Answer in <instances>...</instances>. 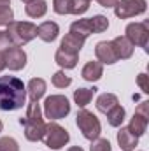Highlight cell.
Wrapping results in <instances>:
<instances>
[{
	"label": "cell",
	"instance_id": "6da1fadb",
	"mask_svg": "<svg viewBox=\"0 0 149 151\" xmlns=\"http://www.w3.org/2000/svg\"><path fill=\"white\" fill-rule=\"evenodd\" d=\"M27 86L14 76H0V111H16L25 106Z\"/></svg>",
	"mask_w": 149,
	"mask_h": 151
},
{
	"label": "cell",
	"instance_id": "7a4b0ae2",
	"mask_svg": "<svg viewBox=\"0 0 149 151\" xmlns=\"http://www.w3.org/2000/svg\"><path fill=\"white\" fill-rule=\"evenodd\" d=\"M19 123L25 127V137L30 142L42 141L44 132H46V123H44V118H42V113H40L39 102L30 100V104L27 107V114H25V118L19 119Z\"/></svg>",
	"mask_w": 149,
	"mask_h": 151
},
{
	"label": "cell",
	"instance_id": "3957f363",
	"mask_svg": "<svg viewBox=\"0 0 149 151\" xmlns=\"http://www.w3.org/2000/svg\"><path fill=\"white\" fill-rule=\"evenodd\" d=\"M7 35L11 39L12 46H25L30 40L37 37V25L30 21H11L7 25Z\"/></svg>",
	"mask_w": 149,
	"mask_h": 151
},
{
	"label": "cell",
	"instance_id": "277c9868",
	"mask_svg": "<svg viewBox=\"0 0 149 151\" xmlns=\"http://www.w3.org/2000/svg\"><path fill=\"white\" fill-rule=\"evenodd\" d=\"M75 121H77V127H79V130H81V134H82L84 139L93 141V139L100 137L102 125H100L98 118L91 113V111H88V109L82 107L77 113V116H75Z\"/></svg>",
	"mask_w": 149,
	"mask_h": 151
},
{
	"label": "cell",
	"instance_id": "5b68a950",
	"mask_svg": "<svg viewBox=\"0 0 149 151\" xmlns=\"http://www.w3.org/2000/svg\"><path fill=\"white\" fill-rule=\"evenodd\" d=\"M42 141L51 150H62L70 141V135L62 125H58L54 121H49V123H46V132H44Z\"/></svg>",
	"mask_w": 149,
	"mask_h": 151
},
{
	"label": "cell",
	"instance_id": "8992f818",
	"mask_svg": "<svg viewBox=\"0 0 149 151\" xmlns=\"http://www.w3.org/2000/svg\"><path fill=\"white\" fill-rule=\"evenodd\" d=\"M70 113V102L63 95H51L44 102V114L49 118V121L62 119Z\"/></svg>",
	"mask_w": 149,
	"mask_h": 151
},
{
	"label": "cell",
	"instance_id": "52a82bcc",
	"mask_svg": "<svg viewBox=\"0 0 149 151\" xmlns=\"http://www.w3.org/2000/svg\"><path fill=\"white\" fill-rule=\"evenodd\" d=\"M146 9H148L146 0H117V4L114 5V14L119 19H128V18L144 14Z\"/></svg>",
	"mask_w": 149,
	"mask_h": 151
},
{
	"label": "cell",
	"instance_id": "ba28073f",
	"mask_svg": "<svg viewBox=\"0 0 149 151\" xmlns=\"http://www.w3.org/2000/svg\"><path fill=\"white\" fill-rule=\"evenodd\" d=\"M125 34H126L125 37L133 44V47L139 46V47H144V49L148 51V44H149V27H148V23H140V21L130 23V25L126 27Z\"/></svg>",
	"mask_w": 149,
	"mask_h": 151
},
{
	"label": "cell",
	"instance_id": "9c48e42d",
	"mask_svg": "<svg viewBox=\"0 0 149 151\" xmlns=\"http://www.w3.org/2000/svg\"><path fill=\"white\" fill-rule=\"evenodd\" d=\"M2 55H4V60H5V67H9V70H21V69H25V65H27V53L19 46H11Z\"/></svg>",
	"mask_w": 149,
	"mask_h": 151
},
{
	"label": "cell",
	"instance_id": "30bf717a",
	"mask_svg": "<svg viewBox=\"0 0 149 151\" xmlns=\"http://www.w3.org/2000/svg\"><path fill=\"white\" fill-rule=\"evenodd\" d=\"M95 56L100 63H105V65H112L117 62V56L114 53V47H112L111 40H102L95 46Z\"/></svg>",
	"mask_w": 149,
	"mask_h": 151
},
{
	"label": "cell",
	"instance_id": "8fae6325",
	"mask_svg": "<svg viewBox=\"0 0 149 151\" xmlns=\"http://www.w3.org/2000/svg\"><path fill=\"white\" fill-rule=\"evenodd\" d=\"M111 42H112V47H114V53H116L117 60H128V58H132V55H133V44L125 35H119V37H116Z\"/></svg>",
	"mask_w": 149,
	"mask_h": 151
},
{
	"label": "cell",
	"instance_id": "7c38bea8",
	"mask_svg": "<svg viewBox=\"0 0 149 151\" xmlns=\"http://www.w3.org/2000/svg\"><path fill=\"white\" fill-rule=\"evenodd\" d=\"M84 40H86V39H82L81 35L69 32V34L63 37V40H62L60 49H63V51H67V53H72V55H79V51H81L82 46H84Z\"/></svg>",
	"mask_w": 149,
	"mask_h": 151
},
{
	"label": "cell",
	"instance_id": "4fadbf2b",
	"mask_svg": "<svg viewBox=\"0 0 149 151\" xmlns=\"http://www.w3.org/2000/svg\"><path fill=\"white\" fill-rule=\"evenodd\" d=\"M60 34V27L54 21H44L37 27V37L44 42H53L58 39Z\"/></svg>",
	"mask_w": 149,
	"mask_h": 151
},
{
	"label": "cell",
	"instance_id": "5bb4252c",
	"mask_svg": "<svg viewBox=\"0 0 149 151\" xmlns=\"http://www.w3.org/2000/svg\"><path fill=\"white\" fill-rule=\"evenodd\" d=\"M117 144L123 151H133L135 146L139 144V137H135L128 130V127H121L117 132Z\"/></svg>",
	"mask_w": 149,
	"mask_h": 151
},
{
	"label": "cell",
	"instance_id": "9a60e30c",
	"mask_svg": "<svg viewBox=\"0 0 149 151\" xmlns=\"http://www.w3.org/2000/svg\"><path fill=\"white\" fill-rule=\"evenodd\" d=\"M46 88H47V84H46V81H44L42 77H34V79H30L28 84H27V91H28L30 100L39 102V100L44 97Z\"/></svg>",
	"mask_w": 149,
	"mask_h": 151
},
{
	"label": "cell",
	"instance_id": "2e32d148",
	"mask_svg": "<svg viewBox=\"0 0 149 151\" xmlns=\"http://www.w3.org/2000/svg\"><path fill=\"white\" fill-rule=\"evenodd\" d=\"M81 76H82V79H86V81H98L102 76H104V65L100 63V62H88L84 67H82V70H81Z\"/></svg>",
	"mask_w": 149,
	"mask_h": 151
},
{
	"label": "cell",
	"instance_id": "e0dca14e",
	"mask_svg": "<svg viewBox=\"0 0 149 151\" xmlns=\"http://www.w3.org/2000/svg\"><path fill=\"white\" fill-rule=\"evenodd\" d=\"M148 123H149V118H144L140 114H133V118L130 119V125H128V130L135 135V137H140L146 134L148 130Z\"/></svg>",
	"mask_w": 149,
	"mask_h": 151
},
{
	"label": "cell",
	"instance_id": "ac0fdd59",
	"mask_svg": "<svg viewBox=\"0 0 149 151\" xmlns=\"http://www.w3.org/2000/svg\"><path fill=\"white\" fill-rule=\"evenodd\" d=\"M117 104H119V100H117V97H116L114 93H102V95L97 99V109L104 114H107L112 107H116Z\"/></svg>",
	"mask_w": 149,
	"mask_h": 151
},
{
	"label": "cell",
	"instance_id": "d6986e66",
	"mask_svg": "<svg viewBox=\"0 0 149 151\" xmlns=\"http://www.w3.org/2000/svg\"><path fill=\"white\" fill-rule=\"evenodd\" d=\"M77 56L79 55H72V53H67L63 49H58L56 55H54V62L62 69H74L75 65H77Z\"/></svg>",
	"mask_w": 149,
	"mask_h": 151
},
{
	"label": "cell",
	"instance_id": "ffe728a7",
	"mask_svg": "<svg viewBox=\"0 0 149 151\" xmlns=\"http://www.w3.org/2000/svg\"><path fill=\"white\" fill-rule=\"evenodd\" d=\"M95 93H97V88H77L74 91V102L82 109L91 102Z\"/></svg>",
	"mask_w": 149,
	"mask_h": 151
},
{
	"label": "cell",
	"instance_id": "44dd1931",
	"mask_svg": "<svg viewBox=\"0 0 149 151\" xmlns=\"http://www.w3.org/2000/svg\"><path fill=\"white\" fill-rule=\"evenodd\" d=\"M70 32H72V34H77V35H81L82 39L90 37V35L93 34V28H91V21H90V18L75 19L74 23L70 25Z\"/></svg>",
	"mask_w": 149,
	"mask_h": 151
},
{
	"label": "cell",
	"instance_id": "7402d4cb",
	"mask_svg": "<svg viewBox=\"0 0 149 151\" xmlns=\"http://www.w3.org/2000/svg\"><path fill=\"white\" fill-rule=\"evenodd\" d=\"M25 12H27L30 18H42V16L47 12V4H46L44 0H35V2H30V4H27Z\"/></svg>",
	"mask_w": 149,
	"mask_h": 151
},
{
	"label": "cell",
	"instance_id": "603a6c76",
	"mask_svg": "<svg viewBox=\"0 0 149 151\" xmlns=\"http://www.w3.org/2000/svg\"><path fill=\"white\" fill-rule=\"evenodd\" d=\"M11 21H14V11L11 9V2L0 0V27H7Z\"/></svg>",
	"mask_w": 149,
	"mask_h": 151
},
{
	"label": "cell",
	"instance_id": "cb8c5ba5",
	"mask_svg": "<svg viewBox=\"0 0 149 151\" xmlns=\"http://www.w3.org/2000/svg\"><path fill=\"white\" fill-rule=\"evenodd\" d=\"M125 107H121L119 104L116 106V107H112L111 111L107 113V121H109V125L111 127H121L123 125V121H125Z\"/></svg>",
	"mask_w": 149,
	"mask_h": 151
},
{
	"label": "cell",
	"instance_id": "d4e9b609",
	"mask_svg": "<svg viewBox=\"0 0 149 151\" xmlns=\"http://www.w3.org/2000/svg\"><path fill=\"white\" fill-rule=\"evenodd\" d=\"M90 21H91L93 34H102V32H105L109 28V19L105 16H102V14H97V16L90 18Z\"/></svg>",
	"mask_w": 149,
	"mask_h": 151
},
{
	"label": "cell",
	"instance_id": "484cf974",
	"mask_svg": "<svg viewBox=\"0 0 149 151\" xmlns=\"http://www.w3.org/2000/svg\"><path fill=\"white\" fill-rule=\"evenodd\" d=\"M72 4L74 0H53V11L56 14H72Z\"/></svg>",
	"mask_w": 149,
	"mask_h": 151
},
{
	"label": "cell",
	"instance_id": "4316f807",
	"mask_svg": "<svg viewBox=\"0 0 149 151\" xmlns=\"http://www.w3.org/2000/svg\"><path fill=\"white\" fill-rule=\"evenodd\" d=\"M51 83H53V86H56V88H67V86H70L72 79H70V76H67L63 70H58V72L53 74Z\"/></svg>",
	"mask_w": 149,
	"mask_h": 151
},
{
	"label": "cell",
	"instance_id": "83f0119b",
	"mask_svg": "<svg viewBox=\"0 0 149 151\" xmlns=\"http://www.w3.org/2000/svg\"><path fill=\"white\" fill-rule=\"evenodd\" d=\"M90 151H111V142L107 139H102V137H97L91 141V146Z\"/></svg>",
	"mask_w": 149,
	"mask_h": 151
},
{
	"label": "cell",
	"instance_id": "f1b7e54d",
	"mask_svg": "<svg viewBox=\"0 0 149 151\" xmlns=\"http://www.w3.org/2000/svg\"><path fill=\"white\" fill-rule=\"evenodd\" d=\"M0 151H19V146L12 137H0Z\"/></svg>",
	"mask_w": 149,
	"mask_h": 151
},
{
	"label": "cell",
	"instance_id": "f546056e",
	"mask_svg": "<svg viewBox=\"0 0 149 151\" xmlns=\"http://www.w3.org/2000/svg\"><path fill=\"white\" fill-rule=\"evenodd\" d=\"M88 9H90V2H86V0H74V4H72V14H75V16L84 14Z\"/></svg>",
	"mask_w": 149,
	"mask_h": 151
},
{
	"label": "cell",
	"instance_id": "4dcf8cb0",
	"mask_svg": "<svg viewBox=\"0 0 149 151\" xmlns=\"http://www.w3.org/2000/svg\"><path fill=\"white\" fill-rule=\"evenodd\" d=\"M11 46H12V42H11V39H9V35H7V32L0 30V53L7 51V49H9Z\"/></svg>",
	"mask_w": 149,
	"mask_h": 151
},
{
	"label": "cell",
	"instance_id": "1f68e13d",
	"mask_svg": "<svg viewBox=\"0 0 149 151\" xmlns=\"http://www.w3.org/2000/svg\"><path fill=\"white\" fill-rule=\"evenodd\" d=\"M137 84L140 86V90H142L144 93H149V77H148V74H139Z\"/></svg>",
	"mask_w": 149,
	"mask_h": 151
},
{
	"label": "cell",
	"instance_id": "d6a6232c",
	"mask_svg": "<svg viewBox=\"0 0 149 151\" xmlns=\"http://www.w3.org/2000/svg\"><path fill=\"white\" fill-rule=\"evenodd\" d=\"M135 114H140L144 118H149V102H140L135 109Z\"/></svg>",
	"mask_w": 149,
	"mask_h": 151
},
{
	"label": "cell",
	"instance_id": "836d02e7",
	"mask_svg": "<svg viewBox=\"0 0 149 151\" xmlns=\"http://www.w3.org/2000/svg\"><path fill=\"white\" fill-rule=\"evenodd\" d=\"M102 7H105V9H109V7H114L116 4H117V0H97Z\"/></svg>",
	"mask_w": 149,
	"mask_h": 151
},
{
	"label": "cell",
	"instance_id": "e575fe53",
	"mask_svg": "<svg viewBox=\"0 0 149 151\" xmlns=\"http://www.w3.org/2000/svg\"><path fill=\"white\" fill-rule=\"evenodd\" d=\"M4 69H5V60H4V55L0 53V72H2Z\"/></svg>",
	"mask_w": 149,
	"mask_h": 151
},
{
	"label": "cell",
	"instance_id": "d590c367",
	"mask_svg": "<svg viewBox=\"0 0 149 151\" xmlns=\"http://www.w3.org/2000/svg\"><path fill=\"white\" fill-rule=\"evenodd\" d=\"M67 151H84V150H82L81 146H72V148H69Z\"/></svg>",
	"mask_w": 149,
	"mask_h": 151
},
{
	"label": "cell",
	"instance_id": "8d00e7d4",
	"mask_svg": "<svg viewBox=\"0 0 149 151\" xmlns=\"http://www.w3.org/2000/svg\"><path fill=\"white\" fill-rule=\"evenodd\" d=\"M21 2H25V4H30V2H35V0H21Z\"/></svg>",
	"mask_w": 149,
	"mask_h": 151
},
{
	"label": "cell",
	"instance_id": "74e56055",
	"mask_svg": "<svg viewBox=\"0 0 149 151\" xmlns=\"http://www.w3.org/2000/svg\"><path fill=\"white\" fill-rule=\"evenodd\" d=\"M2 128H4V123H2V119H0V132H2Z\"/></svg>",
	"mask_w": 149,
	"mask_h": 151
},
{
	"label": "cell",
	"instance_id": "f35d334b",
	"mask_svg": "<svg viewBox=\"0 0 149 151\" xmlns=\"http://www.w3.org/2000/svg\"><path fill=\"white\" fill-rule=\"evenodd\" d=\"M86 2H91V0H86Z\"/></svg>",
	"mask_w": 149,
	"mask_h": 151
},
{
	"label": "cell",
	"instance_id": "ab89813d",
	"mask_svg": "<svg viewBox=\"0 0 149 151\" xmlns=\"http://www.w3.org/2000/svg\"><path fill=\"white\" fill-rule=\"evenodd\" d=\"M7 2H9V0H7Z\"/></svg>",
	"mask_w": 149,
	"mask_h": 151
}]
</instances>
